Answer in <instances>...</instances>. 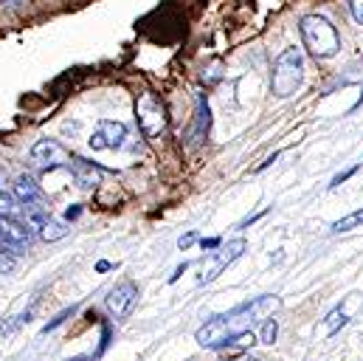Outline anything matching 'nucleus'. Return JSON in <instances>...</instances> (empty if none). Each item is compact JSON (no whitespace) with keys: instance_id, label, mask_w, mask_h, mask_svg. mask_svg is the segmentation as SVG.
<instances>
[{"instance_id":"16","label":"nucleus","mask_w":363,"mask_h":361,"mask_svg":"<svg viewBox=\"0 0 363 361\" xmlns=\"http://www.w3.org/2000/svg\"><path fill=\"white\" fill-rule=\"evenodd\" d=\"M254 342H257V336H254L251 330H245V333L228 336V339L223 342V347H220V350H245V347H251Z\"/></svg>"},{"instance_id":"28","label":"nucleus","mask_w":363,"mask_h":361,"mask_svg":"<svg viewBox=\"0 0 363 361\" xmlns=\"http://www.w3.org/2000/svg\"><path fill=\"white\" fill-rule=\"evenodd\" d=\"M3 183H6V170L0 167V189H3Z\"/></svg>"},{"instance_id":"2","label":"nucleus","mask_w":363,"mask_h":361,"mask_svg":"<svg viewBox=\"0 0 363 361\" xmlns=\"http://www.w3.org/2000/svg\"><path fill=\"white\" fill-rule=\"evenodd\" d=\"M301 82H304V54H301V48H284L273 63V96L287 99V96H293L296 90L301 88Z\"/></svg>"},{"instance_id":"19","label":"nucleus","mask_w":363,"mask_h":361,"mask_svg":"<svg viewBox=\"0 0 363 361\" xmlns=\"http://www.w3.org/2000/svg\"><path fill=\"white\" fill-rule=\"evenodd\" d=\"M276 333H279V322H276V319H265L262 333H259V342H262V345H273V342H276Z\"/></svg>"},{"instance_id":"23","label":"nucleus","mask_w":363,"mask_h":361,"mask_svg":"<svg viewBox=\"0 0 363 361\" xmlns=\"http://www.w3.org/2000/svg\"><path fill=\"white\" fill-rule=\"evenodd\" d=\"M355 173H358V167H352V170H347V173H341V176H335V178H333V183H330V189H335V186H341L344 180L350 178V176H355Z\"/></svg>"},{"instance_id":"3","label":"nucleus","mask_w":363,"mask_h":361,"mask_svg":"<svg viewBox=\"0 0 363 361\" xmlns=\"http://www.w3.org/2000/svg\"><path fill=\"white\" fill-rule=\"evenodd\" d=\"M276 308H279V296H257V299H251V302H245V305H240L223 316L231 328V336H237V333L251 330V325H257L259 319H268Z\"/></svg>"},{"instance_id":"18","label":"nucleus","mask_w":363,"mask_h":361,"mask_svg":"<svg viewBox=\"0 0 363 361\" xmlns=\"http://www.w3.org/2000/svg\"><path fill=\"white\" fill-rule=\"evenodd\" d=\"M347 322H350V319H347V313H344L341 308H335V311L327 316V322H324V325H327V336H335V333H338V328H344Z\"/></svg>"},{"instance_id":"10","label":"nucleus","mask_w":363,"mask_h":361,"mask_svg":"<svg viewBox=\"0 0 363 361\" xmlns=\"http://www.w3.org/2000/svg\"><path fill=\"white\" fill-rule=\"evenodd\" d=\"M228 336H231V328H228L225 316H214V319H208V322L194 333L197 345H200V347H208V350H220L223 342H225Z\"/></svg>"},{"instance_id":"4","label":"nucleus","mask_w":363,"mask_h":361,"mask_svg":"<svg viewBox=\"0 0 363 361\" xmlns=\"http://www.w3.org/2000/svg\"><path fill=\"white\" fill-rule=\"evenodd\" d=\"M135 119H138V127H141V133L147 139H158L167 130V107L150 90L138 93V99H135Z\"/></svg>"},{"instance_id":"6","label":"nucleus","mask_w":363,"mask_h":361,"mask_svg":"<svg viewBox=\"0 0 363 361\" xmlns=\"http://www.w3.org/2000/svg\"><path fill=\"white\" fill-rule=\"evenodd\" d=\"M135 302H138V285L133 279H121L116 288H110V293L104 299V308L113 319H127L133 313Z\"/></svg>"},{"instance_id":"15","label":"nucleus","mask_w":363,"mask_h":361,"mask_svg":"<svg viewBox=\"0 0 363 361\" xmlns=\"http://www.w3.org/2000/svg\"><path fill=\"white\" fill-rule=\"evenodd\" d=\"M20 212H23V206H20V200L14 198V192L0 189V217H17Z\"/></svg>"},{"instance_id":"26","label":"nucleus","mask_w":363,"mask_h":361,"mask_svg":"<svg viewBox=\"0 0 363 361\" xmlns=\"http://www.w3.org/2000/svg\"><path fill=\"white\" fill-rule=\"evenodd\" d=\"M79 215H82V209H79V206H74V209H68V212H65V220H74V217H79Z\"/></svg>"},{"instance_id":"20","label":"nucleus","mask_w":363,"mask_h":361,"mask_svg":"<svg viewBox=\"0 0 363 361\" xmlns=\"http://www.w3.org/2000/svg\"><path fill=\"white\" fill-rule=\"evenodd\" d=\"M68 316H74V308H68V311L57 313V316H54V319H51V322H48L45 328H43V333H51V330H57V328H60V325H62V322H65Z\"/></svg>"},{"instance_id":"17","label":"nucleus","mask_w":363,"mask_h":361,"mask_svg":"<svg viewBox=\"0 0 363 361\" xmlns=\"http://www.w3.org/2000/svg\"><path fill=\"white\" fill-rule=\"evenodd\" d=\"M358 226H363V209L347 215V217H341V220H335V223H333V232L341 235V232H352V229H358Z\"/></svg>"},{"instance_id":"1","label":"nucleus","mask_w":363,"mask_h":361,"mask_svg":"<svg viewBox=\"0 0 363 361\" xmlns=\"http://www.w3.org/2000/svg\"><path fill=\"white\" fill-rule=\"evenodd\" d=\"M298 31H301V43L304 48L315 57V60H330L341 51V37H338V28L321 17V14H307L301 17L298 23Z\"/></svg>"},{"instance_id":"22","label":"nucleus","mask_w":363,"mask_h":361,"mask_svg":"<svg viewBox=\"0 0 363 361\" xmlns=\"http://www.w3.org/2000/svg\"><path fill=\"white\" fill-rule=\"evenodd\" d=\"M194 243H197V232H189V235H183L181 240H178V246H181L183 252H186L189 246H194Z\"/></svg>"},{"instance_id":"31","label":"nucleus","mask_w":363,"mask_h":361,"mask_svg":"<svg viewBox=\"0 0 363 361\" xmlns=\"http://www.w3.org/2000/svg\"><path fill=\"white\" fill-rule=\"evenodd\" d=\"M71 361H88V356H77V359H71Z\"/></svg>"},{"instance_id":"12","label":"nucleus","mask_w":363,"mask_h":361,"mask_svg":"<svg viewBox=\"0 0 363 361\" xmlns=\"http://www.w3.org/2000/svg\"><path fill=\"white\" fill-rule=\"evenodd\" d=\"M68 170L74 173V178H77V183H79L82 189H93V186L101 180V170H99L93 161H85V158H79V156L71 158Z\"/></svg>"},{"instance_id":"5","label":"nucleus","mask_w":363,"mask_h":361,"mask_svg":"<svg viewBox=\"0 0 363 361\" xmlns=\"http://www.w3.org/2000/svg\"><path fill=\"white\" fill-rule=\"evenodd\" d=\"M34 243V229L17 217H0V252L14 257Z\"/></svg>"},{"instance_id":"14","label":"nucleus","mask_w":363,"mask_h":361,"mask_svg":"<svg viewBox=\"0 0 363 361\" xmlns=\"http://www.w3.org/2000/svg\"><path fill=\"white\" fill-rule=\"evenodd\" d=\"M68 232H71V229H68V223H65V220H54V217H51V220L40 229V237H43V240H48V243H54V240L65 237Z\"/></svg>"},{"instance_id":"25","label":"nucleus","mask_w":363,"mask_h":361,"mask_svg":"<svg viewBox=\"0 0 363 361\" xmlns=\"http://www.w3.org/2000/svg\"><path fill=\"white\" fill-rule=\"evenodd\" d=\"M200 246H203V249H217L220 240H217V237H208V240H200Z\"/></svg>"},{"instance_id":"9","label":"nucleus","mask_w":363,"mask_h":361,"mask_svg":"<svg viewBox=\"0 0 363 361\" xmlns=\"http://www.w3.org/2000/svg\"><path fill=\"white\" fill-rule=\"evenodd\" d=\"M242 252H245V240L242 237H237V240H231V243H225L211 260H208V266H203V274H200V285H206V282H211V279H217L223 271L228 269L237 257H242Z\"/></svg>"},{"instance_id":"8","label":"nucleus","mask_w":363,"mask_h":361,"mask_svg":"<svg viewBox=\"0 0 363 361\" xmlns=\"http://www.w3.org/2000/svg\"><path fill=\"white\" fill-rule=\"evenodd\" d=\"M124 141H127V124L110 122V119H101L96 124V133L88 139L91 150H96V153L99 150H118V147H124Z\"/></svg>"},{"instance_id":"27","label":"nucleus","mask_w":363,"mask_h":361,"mask_svg":"<svg viewBox=\"0 0 363 361\" xmlns=\"http://www.w3.org/2000/svg\"><path fill=\"white\" fill-rule=\"evenodd\" d=\"M96 269H99V271H107V269H113V266H110V263H107V260H101V263H99V266H96Z\"/></svg>"},{"instance_id":"11","label":"nucleus","mask_w":363,"mask_h":361,"mask_svg":"<svg viewBox=\"0 0 363 361\" xmlns=\"http://www.w3.org/2000/svg\"><path fill=\"white\" fill-rule=\"evenodd\" d=\"M11 192H14V198L20 200V206H43V209H48L45 192H43V186L34 180V176H17Z\"/></svg>"},{"instance_id":"7","label":"nucleus","mask_w":363,"mask_h":361,"mask_svg":"<svg viewBox=\"0 0 363 361\" xmlns=\"http://www.w3.org/2000/svg\"><path fill=\"white\" fill-rule=\"evenodd\" d=\"M71 158H74V156H68V150H65L60 141H54V139H40V141L31 147V161H34V167L48 170V173L57 170V167H68Z\"/></svg>"},{"instance_id":"13","label":"nucleus","mask_w":363,"mask_h":361,"mask_svg":"<svg viewBox=\"0 0 363 361\" xmlns=\"http://www.w3.org/2000/svg\"><path fill=\"white\" fill-rule=\"evenodd\" d=\"M208 102L200 96L197 99V113H194V133H191V139H194V144H200L203 139H206V133H208Z\"/></svg>"},{"instance_id":"24","label":"nucleus","mask_w":363,"mask_h":361,"mask_svg":"<svg viewBox=\"0 0 363 361\" xmlns=\"http://www.w3.org/2000/svg\"><path fill=\"white\" fill-rule=\"evenodd\" d=\"M276 158H279V153H273V156H268V158H265V161L259 164V170H257V173H262V170H268V167H271V164H273V161H276Z\"/></svg>"},{"instance_id":"30","label":"nucleus","mask_w":363,"mask_h":361,"mask_svg":"<svg viewBox=\"0 0 363 361\" xmlns=\"http://www.w3.org/2000/svg\"><path fill=\"white\" fill-rule=\"evenodd\" d=\"M363 104V93H361V99H358V102H355V107H352V110H358V107H361Z\"/></svg>"},{"instance_id":"21","label":"nucleus","mask_w":363,"mask_h":361,"mask_svg":"<svg viewBox=\"0 0 363 361\" xmlns=\"http://www.w3.org/2000/svg\"><path fill=\"white\" fill-rule=\"evenodd\" d=\"M350 11H352L355 23H361L363 26V0H350Z\"/></svg>"},{"instance_id":"29","label":"nucleus","mask_w":363,"mask_h":361,"mask_svg":"<svg viewBox=\"0 0 363 361\" xmlns=\"http://www.w3.org/2000/svg\"><path fill=\"white\" fill-rule=\"evenodd\" d=\"M0 3H3V6H17L20 0H0Z\"/></svg>"}]
</instances>
